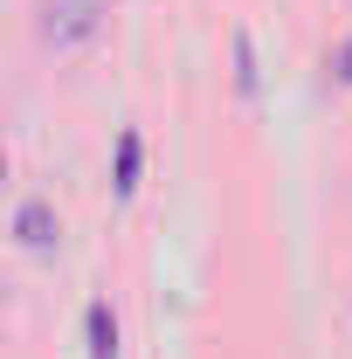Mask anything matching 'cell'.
Masks as SVG:
<instances>
[{
  "instance_id": "1",
  "label": "cell",
  "mask_w": 352,
  "mask_h": 359,
  "mask_svg": "<svg viewBox=\"0 0 352 359\" xmlns=\"http://www.w3.org/2000/svg\"><path fill=\"white\" fill-rule=\"evenodd\" d=\"M104 14H111V0H48V21H42V35L48 48H83L97 28H104Z\"/></svg>"
},
{
  "instance_id": "2",
  "label": "cell",
  "mask_w": 352,
  "mask_h": 359,
  "mask_svg": "<svg viewBox=\"0 0 352 359\" xmlns=\"http://www.w3.org/2000/svg\"><path fill=\"white\" fill-rule=\"evenodd\" d=\"M55 235H62V228H55V208H48V201H21V208H14V242H21L28 256H55Z\"/></svg>"
},
{
  "instance_id": "3",
  "label": "cell",
  "mask_w": 352,
  "mask_h": 359,
  "mask_svg": "<svg viewBox=\"0 0 352 359\" xmlns=\"http://www.w3.org/2000/svg\"><path fill=\"white\" fill-rule=\"evenodd\" d=\"M83 339H90V359H118V318H111L104 297L83 311Z\"/></svg>"
},
{
  "instance_id": "4",
  "label": "cell",
  "mask_w": 352,
  "mask_h": 359,
  "mask_svg": "<svg viewBox=\"0 0 352 359\" xmlns=\"http://www.w3.org/2000/svg\"><path fill=\"white\" fill-rule=\"evenodd\" d=\"M138 166H145V138L125 132L118 138V166H111V194H138Z\"/></svg>"
},
{
  "instance_id": "5",
  "label": "cell",
  "mask_w": 352,
  "mask_h": 359,
  "mask_svg": "<svg viewBox=\"0 0 352 359\" xmlns=\"http://www.w3.org/2000/svg\"><path fill=\"white\" fill-rule=\"evenodd\" d=\"M235 83H242V97H256V55H249V42H235Z\"/></svg>"
},
{
  "instance_id": "6",
  "label": "cell",
  "mask_w": 352,
  "mask_h": 359,
  "mask_svg": "<svg viewBox=\"0 0 352 359\" xmlns=\"http://www.w3.org/2000/svg\"><path fill=\"white\" fill-rule=\"evenodd\" d=\"M332 76H339V83H352V42L339 48V69H332Z\"/></svg>"
}]
</instances>
